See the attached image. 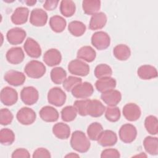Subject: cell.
<instances>
[{"label": "cell", "mask_w": 158, "mask_h": 158, "mask_svg": "<svg viewBox=\"0 0 158 158\" xmlns=\"http://www.w3.org/2000/svg\"><path fill=\"white\" fill-rule=\"evenodd\" d=\"M70 146L75 151L80 153H85L89 149L91 143L83 131L76 130L72 134Z\"/></svg>", "instance_id": "obj_1"}, {"label": "cell", "mask_w": 158, "mask_h": 158, "mask_svg": "<svg viewBox=\"0 0 158 158\" xmlns=\"http://www.w3.org/2000/svg\"><path fill=\"white\" fill-rule=\"evenodd\" d=\"M24 72L30 78H40L44 76L46 72V69L41 62L32 60L26 64L24 68Z\"/></svg>", "instance_id": "obj_2"}, {"label": "cell", "mask_w": 158, "mask_h": 158, "mask_svg": "<svg viewBox=\"0 0 158 158\" xmlns=\"http://www.w3.org/2000/svg\"><path fill=\"white\" fill-rule=\"evenodd\" d=\"M77 111L74 106H67L61 110V118L65 122H70L75 119L77 115Z\"/></svg>", "instance_id": "obj_39"}, {"label": "cell", "mask_w": 158, "mask_h": 158, "mask_svg": "<svg viewBox=\"0 0 158 158\" xmlns=\"http://www.w3.org/2000/svg\"><path fill=\"white\" fill-rule=\"evenodd\" d=\"M24 2L29 6H33L36 4V1H25Z\"/></svg>", "instance_id": "obj_49"}, {"label": "cell", "mask_w": 158, "mask_h": 158, "mask_svg": "<svg viewBox=\"0 0 158 158\" xmlns=\"http://www.w3.org/2000/svg\"><path fill=\"white\" fill-rule=\"evenodd\" d=\"M15 141V134L9 128H2L0 131V142L1 144L9 146Z\"/></svg>", "instance_id": "obj_37"}, {"label": "cell", "mask_w": 158, "mask_h": 158, "mask_svg": "<svg viewBox=\"0 0 158 158\" xmlns=\"http://www.w3.org/2000/svg\"><path fill=\"white\" fill-rule=\"evenodd\" d=\"M0 99L3 104L10 106L17 102L18 93L15 89L9 86H6L1 91Z\"/></svg>", "instance_id": "obj_10"}, {"label": "cell", "mask_w": 158, "mask_h": 158, "mask_svg": "<svg viewBox=\"0 0 158 158\" xmlns=\"http://www.w3.org/2000/svg\"><path fill=\"white\" fill-rule=\"evenodd\" d=\"M123 115L124 117L130 122L138 120L141 116V111L140 107L135 103H128L123 107Z\"/></svg>", "instance_id": "obj_13"}, {"label": "cell", "mask_w": 158, "mask_h": 158, "mask_svg": "<svg viewBox=\"0 0 158 158\" xmlns=\"http://www.w3.org/2000/svg\"><path fill=\"white\" fill-rule=\"evenodd\" d=\"M106 107L98 99H89L86 106L87 115L93 117H99L106 110Z\"/></svg>", "instance_id": "obj_15"}, {"label": "cell", "mask_w": 158, "mask_h": 158, "mask_svg": "<svg viewBox=\"0 0 158 158\" xmlns=\"http://www.w3.org/2000/svg\"><path fill=\"white\" fill-rule=\"evenodd\" d=\"M4 78L7 83L14 86H19L23 85L26 80L23 73L13 70L7 71L4 76Z\"/></svg>", "instance_id": "obj_14"}, {"label": "cell", "mask_w": 158, "mask_h": 158, "mask_svg": "<svg viewBox=\"0 0 158 158\" xmlns=\"http://www.w3.org/2000/svg\"><path fill=\"white\" fill-rule=\"evenodd\" d=\"M59 3V1H46L43 4V7L47 10H54Z\"/></svg>", "instance_id": "obj_47"}, {"label": "cell", "mask_w": 158, "mask_h": 158, "mask_svg": "<svg viewBox=\"0 0 158 158\" xmlns=\"http://www.w3.org/2000/svg\"><path fill=\"white\" fill-rule=\"evenodd\" d=\"M92 45L99 51L107 49L110 43V38L105 31H99L93 34L91 36Z\"/></svg>", "instance_id": "obj_5"}, {"label": "cell", "mask_w": 158, "mask_h": 158, "mask_svg": "<svg viewBox=\"0 0 158 158\" xmlns=\"http://www.w3.org/2000/svg\"><path fill=\"white\" fill-rule=\"evenodd\" d=\"M103 131V127L99 122L91 123L87 128V135L89 139L97 141Z\"/></svg>", "instance_id": "obj_35"}, {"label": "cell", "mask_w": 158, "mask_h": 158, "mask_svg": "<svg viewBox=\"0 0 158 158\" xmlns=\"http://www.w3.org/2000/svg\"><path fill=\"white\" fill-rule=\"evenodd\" d=\"M20 98L26 105L31 106L35 104L39 99L38 91L33 86L24 87L20 92Z\"/></svg>", "instance_id": "obj_9"}, {"label": "cell", "mask_w": 158, "mask_h": 158, "mask_svg": "<svg viewBox=\"0 0 158 158\" xmlns=\"http://www.w3.org/2000/svg\"><path fill=\"white\" fill-rule=\"evenodd\" d=\"M107 16L102 12H98L93 15L91 17L89 28L91 30H97L102 29L107 23Z\"/></svg>", "instance_id": "obj_24"}, {"label": "cell", "mask_w": 158, "mask_h": 158, "mask_svg": "<svg viewBox=\"0 0 158 158\" xmlns=\"http://www.w3.org/2000/svg\"><path fill=\"white\" fill-rule=\"evenodd\" d=\"M120 110L118 107L113 106H109L106 108L105 117L110 122H116L119 120L120 118Z\"/></svg>", "instance_id": "obj_40"}, {"label": "cell", "mask_w": 158, "mask_h": 158, "mask_svg": "<svg viewBox=\"0 0 158 158\" xmlns=\"http://www.w3.org/2000/svg\"><path fill=\"white\" fill-rule=\"evenodd\" d=\"M138 76L142 80H147L155 78L157 77V71L156 67L151 65H143L137 70Z\"/></svg>", "instance_id": "obj_25"}, {"label": "cell", "mask_w": 158, "mask_h": 158, "mask_svg": "<svg viewBox=\"0 0 158 158\" xmlns=\"http://www.w3.org/2000/svg\"><path fill=\"white\" fill-rule=\"evenodd\" d=\"M50 76L52 81L54 84L60 85L62 84L66 79L67 73L63 68L57 67L51 70Z\"/></svg>", "instance_id": "obj_34"}, {"label": "cell", "mask_w": 158, "mask_h": 158, "mask_svg": "<svg viewBox=\"0 0 158 158\" xmlns=\"http://www.w3.org/2000/svg\"><path fill=\"white\" fill-rule=\"evenodd\" d=\"M11 157L12 158H29L30 157V154L26 149L18 148L13 151Z\"/></svg>", "instance_id": "obj_46"}, {"label": "cell", "mask_w": 158, "mask_h": 158, "mask_svg": "<svg viewBox=\"0 0 158 158\" xmlns=\"http://www.w3.org/2000/svg\"><path fill=\"white\" fill-rule=\"evenodd\" d=\"M27 33L26 31L21 28L15 27L8 30L6 34L7 41L12 45H17L23 43Z\"/></svg>", "instance_id": "obj_11"}, {"label": "cell", "mask_w": 158, "mask_h": 158, "mask_svg": "<svg viewBox=\"0 0 158 158\" xmlns=\"http://www.w3.org/2000/svg\"><path fill=\"white\" fill-rule=\"evenodd\" d=\"M113 54L117 59L118 60L124 61L128 59L130 57L131 50L127 45L120 44L114 48Z\"/></svg>", "instance_id": "obj_28"}, {"label": "cell", "mask_w": 158, "mask_h": 158, "mask_svg": "<svg viewBox=\"0 0 158 158\" xmlns=\"http://www.w3.org/2000/svg\"><path fill=\"white\" fill-rule=\"evenodd\" d=\"M32 157L33 158H40V157H46L49 158L51 157L50 152L44 148H39L36 149L33 153Z\"/></svg>", "instance_id": "obj_45"}, {"label": "cell", "mask_w": 158, "mask_h": 158, "mask_svg": "<svg viewBox=\"0 0 158 158\" xmlns=\"http://www.w3.org/2000/svg\"><path fill=\"white\" fill-rule=\"evenodd\" d=\"M49 26L51 30L56 33L62 32L67 25L66 20L62 17L56 15L51 17L49 19Z\"/></svg>", "instance_id": "obj_31"}, {"label": "cell", "mask_w": 158, "mask_h": 158, "mask_svg": "<svg viewBox=\"0 0 158 158\" xmlns=\"http://www.w3.org/2000/svg\"><path fill=\"white\" fill-rule=\"evenodd\" d=\"M25 54L20 47H14L10 48L6 52V58L8 62L17 65L23 62Z\"/></svg>", "instance_id": "obj_19"}, {"label": "cell", "mask_w": 158, "mask_h": 158, "mask_svg": "<svg viewBox=\"0 0 158 158\" xmlns=\"http://www.w3.org/2000/svg\"><path fill=\"white\" fill-rule=\"evenodd\" d=\"M97 141L98 144L103 147L112 146L117 142V136L114 131L106 130L102 131Z\"/></svg>", "instance_id": "obj_20"}, {"label": "cell", "mask_w": 158, "mask_h": 158, "mask_svg": "<svg viewBox=\"0 0 158 158\" xmlns=\"http://www.w3.org/2000/svg\"><path fill=\"white\" fill-rule=\"evenodd\" d=\"M143 146L145 151L149 154L156 156L158 154V140L157 137L146 136L143 140Z\"/></svg>", "instance_id": "obj_29"}, {"label": "cell", "mask_w": 158, "mask_h": 158, "mask_svg": "<svg viewBox=\"0 0 158 158\" xmlns=\"http://www.w3.org/2000/svg\"><path fill=\"white\" fill-rule=\"evenodd\" d=\"M77 57L78 59L83 60L87 62H91L94 60L96 57V52L92 47L84 46L78 49Z\"/></svg>", "instance_id": "obj_27"}, {"label": "cell", "mask_w": 158, "mask_h": 158, "mask_svg": "<svg viewBox=\"0 0 158 158\" xmlns=\"http://www.w3.org/2000/svg\"><path fill=\"white\" fill-rule=\"evenodd\" d=\"M69 31L74 36H82L86 31V25L81 22L78 20L72 21L68 25Z\"/></svg>", "instance_id": "obj_32"}, {"label": "cell", "mask_w": 158, "mask_h": 158, "mask_svg": "<svg viewBox=\"0 0 158 158\" xmlns=\"http://www.w3.org/2000/svg\"><path fill=\"white\" fill-rule=\"evenodd\" d=\"M14 115L7 108L1 109L0 110V123L2 125H7L12 123Z\"/></svg>", "instance_id": "obj_42"}, {"label": "cell", "mask_w": 158, "mask_h": 158, "mask_svg": "<svg viewBox=\"0 0 158 158\" xmlns=\"http://www.w3.org/2000/svg\"><path fill=\"white\" fill-rule=\"evenodd\" d=\"M144 127L146 131L152 135H156L158 133V122L156 116L149 115L144 120Z\"/></svg>", "instance_id": "obj_36"}, {"label": "cell", "mask_w": 158, "mask_h": 158, "mask_svg": "<svg viewBox=\"0 0 158 158\" xmlns=\"http://www.w3.org/2000/svg\"><path fill=\"white\" fill-rule=\"evenodd\" d=\"M48 14L40 8H36L31 10L30 17V23L35 27H43L48 21Z\"/></svg>", "instance_id": "obj_12"}, {"label": "cell", "mask_w": 158, "mask_h": 158, "mask_svg": "<svg viewBox=\"0 0 158 158\" xmlns=\"http://www.w3.org/2000/svg\"><path fill=\"white\" fill-rule=\"evenodd\" d=\"M67 68L71 74L81 77L88 75L90 70L89 65L78 59L71 60Z\"/></svg>", "instance_id": "obj_3"}, {"label": "cell", "mask_w": 158, "mask_h": 158, "mask_svg": "<svg viewBox=\"0 0 158 158\" xmlns=\"http://www.w3.org/2000/svg\"><path fill=\"white\" fill-rule=\"evenodd\" d=\"M47 98L49 104L56 107H60L65 102L67 96L60 88L53 87L49 90Z\"/></svg>", "instance_id": "obj_4"}, {"label": "cell", "mask_w": 158, "mask_h": 158, "mask_svg": "<svg viewBox=\"0 0 158 158\" xmlns=\"http://www.w3.org/2000/svg\"><path fill=\"white\" fill-rule=\"evenodd\" d=\"M71 92L72 95L76 98L86 99L93 94L94 88L90 83L85 81L75 86Z\"/></svg>", "instance_id": "obj_8"}, {"label": "cell", "mask_w": 158, "mask_h": 158, "mask_svg": "<svg viewBox=\"0 0 158 158\" xmlns=\"http://www.w3.org/2000/svg\"><path fill=\"white\" fill-rule=\"evenodd\" d=\"M120 157L119 151L116 149L109 148L103 150L101 154V157L102 158H118Z\"/></svg>", "instance_id": "obj_44"}, {"label": "cell", "mask_w": 158, "mask_h": 158, "mask_svg": "<svg viewBox=\"0 0 158 158\" xmlns=\"http://www.w3.org/2000/svg\"><path fill=\"white\" fill-rule=\"evenodd\" d=\"M29 10L25 7H19L15 9L11 15V21L15 25L25 23L28 18Z\"/></svg>", "instance_id": "obj_22"}, {"label": "cell", "mask_w": 158, "mask_h": 158, "mask_svg": "<svg viewBox=\"0 0 158 158\" xmlns=\"http://www.w3.org/2000/svg\"><path fill=\"white\" fill-rule=\"evenodd\" d=\"M23 48L27 54L32 58H38L41 55V48L37 41L31 38H28L24 44Z\"/></svg>", "instance_id": "obj_16"}, {"label": "cell", "mask_w": 158, "mask_h": 158, "mask_svg": "<svg viewBox=\"0 0 158 158\" xmlns=\"http://www.w3.org/2000/svg\"><path fill=\"white\" fill-rule=\"evenodd\" d=\"M81 78L74 76H69L66 78V79L62 83L63 88L68 92L72 91V90L75 86L81 83Z\"/></svg>", "instance_id": "obj_41"}, {"label": "cell", "mask_w": 158, "mask_h": 158, "mask_svg": "<svg viewBox=\"0 0 158 158\" xmlns=\"http://www.w3.org/2000/svg\"><path fill=\"white\" fill-rule=\"evenodd\" d=\"M94 73V76L99 79L104 77H110L112 75V70L109 65L101 64L95 67Z\"/></svg>", "instance_id": "obj_38"}, {"label": "cell", "mask_w": 158, "mask_h": 158, "mask_svg": "<svg viewBox=\"0 0 158 158\" xmlns=\"http://www.w3.org/2000/svg\"><path fill=\"white\" fill-rule=\"evenodd\" d=\"M118 135L120 139L124 143H131L137 136V130L133 125L125 123L120 127Z\"/></svg>", "instance_id": "obj_6"}, {"label": "cell", "mask_w": 158, "mask_h": 158, "mask_svg": "<svg viewBox=\"0 0 158 158\" xmlns=\"http://www.w3.org/2000/svg\"><path fill=\"white\" fill-rule=\"evenodd\" d=\"M43 61L49 66L54 67L59 65L62 60V55L60 52L55 48L48 49L43 55Z\"/></svg>", "instance_id": "obj_17"}, {"label": "cell", "mask_w": 158, "mask_h": 158, "mask_svg": "<svg viewBox=\"0 0 158 158\" xmlns=\"http://www.w3.org/2000/svg\"><path fill=\"white\" fill-rule=\"evenodd\" d=\"M16 118L20 124L29 125L34 123L36 118V115L32 109L28 107H23L17 112Z\"/></svg>", "instance_id": "obj_7"}, {"label": "cell", "mask_w": 158, "mask_h": 158, "mask_svg": "<svg viewBox=\"0 0 158 158\" xmlns=\"http://www.w3.org/2000/svg\"><path fill=\"white\" fill-rule=\"evenodd\" d=\"M89 99H82L77 100L73 103V106L76 109L77 113L81 116H86L87 115L86 112V106Z\"/></svg>", "instance_id": "obj_43"}, {"label": "cell", "mask_w": 158, "mask_h": 158, "mask_svg": "<svg viewBox=\"0 0 158 158\" xmlns=\"http://www.w3.org/2000/svg\"><path fill=\"white\" fill-rule=\"evenodd\" d=\"M52 133L56 138L60 139H67L70 135V128L67 124L59 122L53 125Z\"/></svg>", "instance_id": "obj_26"}, {"label": "cell", "mask_w": 158, "mask_h": 158, "mask_svg": "<svg viewBox=\"0 0 158 158\" xmlns=\"http://www.w3.org/2000/svg\"><path fill=\"white\" fill-rule=\"evenodd\" d=\"M41 118L46 122H54L59 118V112L54 107L49 106L43 107L39 112Z\"/></svg>", "instance_id": "obj_23"}, {"label": "cell", "mask_w": 158, "mask_h": 158, "mask_svg": "<svg viewBox=\"0 0 158 158\" xmlns=\"http://www.w3.org/2000/svg\"><path fill=\"white\" fill-rule=\"evenodd\" d=\"M65 157H79V155L76 154V153H73V152H70L68 154H67L66 156H65Z\"/></svg>", "instance_id": "obj_48"}, {"label": "cell", "mask_w": 158, "mask_h": 158, "mask_svg": "<svg viewBox=\"0 0 158 158\" xmlns=\"http://www.w3.org/2000/svg\"><path fill=\"white\" fill-rule=\"evenodd\" d=\"M101 98L108 106H116L122 99V94L119 91L114 89L102 93Z\"/></svg>", "instance_id": "obj_18"}, {"label": "cell", "mask_w": 158, "mask_h": 158, "mask_svg": "<svg viewBox=\"0 0 158 158\" xmlns=\"http://www.w3.org/2000/svg\"><path fill=\"white\" fill-rule=\"evenodd\" d=\"M82 8L85 14L93 15L99 10L101 1L99 0H84L82 2Z\"/></svg>", "instance_id": "obj_30"}, {"label": "cell", "mask_w": 158, "mask_h": 158, "mask_svg": "<svg viewBox=\"0 0 158 158\" xmlns=\"http://www.w3.org/2000/svg\"><path fill=\"white\" fill-rule=\"evenodd\" d=\"M116 80L110 77L99 78L95 83L96 88L101 93L114 89L116 87Z\"/></svg>", "instance_id": "obj_21"}, {"label": "cell", "mask_w": 158, "mask_h": 158, "mask_svg": "<svg viewBox=\"0 0 158 158\" xmlns=\"http://www.w3.org/2000/svg\"><path fill=\"white\" fill-rule=\"evenodd\" d=\"M75 4L71 0H63L60 4V13L66 17H72L75 12Z\"/></svg>", "instance_id": "obj_33"}]
</instances>
